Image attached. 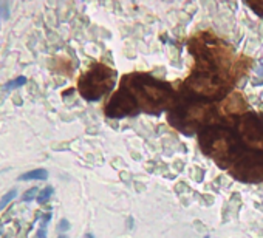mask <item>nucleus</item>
I'll return each mask as SVG.
<instances>
[{
    "instance_id": "4468645a",
    "label": "nucleus",
    "mask_w": 263,
    "mask_h": 238,
    "mask_svg": "<svg viewBox=\"0 0 263 238\" xmlns=\"http://www.w3.org/2000/svg\"><path fill=\"white\" fill-rule=\"evenodd\" d=\"M204 238H209V236H204Z\"/></svg>"
},
{
    "instance_id": "ddd939ff",
    "label": "nucleus",
    "mask_w": 263,
    "mask_h": 238,
    "mask_svg": "<svg viewBox=\"0 0 263 238\" xmlns=\"http://www.w3.org/2000/svg\"><path fill=\"white\" fill-rule=\"evenodd\" d=\"M58 238H67V236H58Z\"/></svg>"
},
{
    "instance_id": "9d476101",
    "label": "nucleus",
    "mask_w": 263,
    "mask_h": 238,
    "mask_svg": "<svg viewBox=\"0 0 263 238\" xmlns=\"http://www.w3.org/2000/svg\"><path fill=\"white\" fill-rule=\"evenodd\" d=\"M36 238H47V227H41V229L37 230Z\"/></svg>"
},
{
    "instance_id": "20e7f679",
    "label": "nucleus",
    "mask_w": 263,
    "mask_h": 238,
    "mask_svg": "<svg viewBox=\"0 0 263 238\" xmlns=\"http://www.w3.org/2000/svg\"><path fill=\"white\" fill-rule=\"evenodd\" d=\"M51 195H53V187H51V186H47L44 190L39 192V195H37V203H39V204H45V203L51 198Z\"/></svg>"
},
{
    "instance_id": "39448f33",
    "label": "nucleus",
    "mask_w": 263,
    "mask_h": 238,
    "mask_svg": "<svg viewBox=\"0 0 263 238\" xmlns=\"http://www.w3.org/2000/svg\"><path fill=\"white\" fill-rule=\"evenodd\" d=\"M27 84V77L25 76H19L13 81H10L7 85H5V90H14V88H19V87H24Z\"/></svg>"
},
{
    "instance_id": "423d86ee",
    "label": "nucleus",
    "mask_w": 263,
    "mask_h": 238,
    "mask_svg": "<svg viewBox=\"0 0 263 238\" xmlns=\"http://www.w3.org/2000/svg\"><path fill=\"white\" fill-rule=\"evenodd\" d=\"M37 192H39V190H37V187H30V189L22 195V200H24L25 203H28V201H31L33 198H37V196H36V195H37Z\"/></svg>"
},
{
    "instance_id": "f03ea898",
    "label": "nucleus",
    "mask_w": 263,
    "mask_h": 238,
    "mask_svg": "<svg viewBox=\"0 0 263 238\" xmlns=\"http://www.w3.org/2000/svg\"><path fill=\"white\" fill-rule=\"evenodd\" d=\"M48 178V172L45 169H34L30 170L24 175H21L17 178V181H31V180H37V181H45Z\"/></svg>"
},
{
    "instance_id": "f257e3e1",
    "label": "nucleus",
    "mask_w": 263,
    "mask_h": 238,
    "mask_svg": "<svg viewBox=\"0 0 263 238\" xmlns=\"http://www.w3.org/2000/svg\"><path fill=\"white\" fill-rule=\"evenodd\" d=\"M115 82V73L107 67L96 65L87 71L79 81V91L88 101H98L105 94Z\"/></svg>"
},
{
    "instance_id": "1a4fd4ad",
    "label": "nucleus",
    "mask_w": 263,
    "mask_h": 238,
    "mask_svg": "<svg viewBox=\"0 0 263 238\" xmlns=\"http://www.w3.org/2000/svg\"><path fill=\"white\" fill-rule=\"evenodd\" d=\"M252 10H255L258 14H263V4H260V5H257V4H248Z\"/></svg>"
},
{
    "instance_id": "f8f14e48",
    "label": "nucleus",
    "mask_w": 263,
    "mask_h": 238,
    "mask_svg": "<svg viewBox=\"0 0 263 238\" xmlns=\"http://www.w3.org/2000/svg\"><path fill=\"white\" fill-rule=\"evenodd\" d=\"M260 73L263 74V62H261V65H260Z\"/></svg>"
},
{
    "instance_id": "6e6552de",
    "label": "nucleus",
    "mask_w": 263,
    "mask_h": 238,
    "mask_svg": "<svg viewBox=\"0 0 263 238\" xmlns=\"http://www.w3.org/2000/svg\"><path fill=\"white\" fill-rule=\"evenodd\" d=\"M70 229V223L67 221V220H62L61 223H59V230L61 232H65V230H68Z\"/></svg>"
},
{
    "instance_id": "7ed1b4c3",
    "label": "nucleus",
    "mask_w": 263,
    "mask_h": 238,
    "mask_svg": "<svg viewBox=\"0 0 263 238\" xmlns=\"http://www.w3.org/2000/svg\"><path fill=\"white\" fill-rule=\"evenodd\" d=\"M16 196H17V190H16V189H11L8 193H5V195L2 196V200H0V210H4Z\"/></svg>"
},
{
    "instance_id": "0eeeda50",
    "label": "nucleus",
    "mask_w": 263,
    "mask_h": 238,
    "mask_svg": "<svg viewBox=\"0 0 263 238\" xmlns=\"http://www.w3.org/2000/svg\"><path fill=\"white\" fill-rule=\"evenodd\" d=\"M0 17H2L4 21H7L10 17V8H8V4L7 2L0 4Z\"/></svg>"
},
{
    "instance_id": "9b49d317",
    "label": "nucleus",
    "mask_w": 263,
    "mask_h": 238,
    "mask_svg": "<svg viewBox=\"0 0 263 238\" xmlns=\"http://www.w3.org/2000/svg\"><path fill=\"white\" fill-rule=\"evenodd\" d=\"M85 238H95V236H93L91 233H87V235H85Z\"/></svg>"
}]
</instances>
